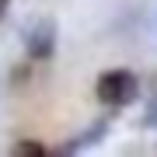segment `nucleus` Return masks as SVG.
Here are the masks:
<instances>
[{"label": "nucleus", "mask_w": 157, "mask_h": 157, "mask_svg": "<svg viewBox=\"0 0 157 157\" xmlns=\"http://www.w3.org/2000/svg\"><path fill=\"white\" fill-rule=\"evenodd\" d=\"M14 154H35V157H39V154H45V147L35 143V140H21V143L14 147Z\"/></svg>", "instance_id": "obj_4"}, {"label": "nucleus", "mask_w": 157, "mask_h": 157, "mask_svg": "<svg viewBox=\"0 0 157 157\" xmlns=\"http://www.w3.org/2000/svg\"><path fill=\"white\" fill-rule=\"evenodd\" d=\"M94 98L101 105H112V108H126L140 98V80H136L133 70H105L94 84Z\"/></svg>", "instance_id": "obj_1"}, {"label": "nucleus", "mask_w": 157, "mask_h": 157, "mask_svg": "<svg viewBox=\"0 0 157 157\" xmlns=\"http://www.w3.org/2000/svg\"><path fill=\"white\" fill-rule=\"evenodd\" d=\"M7 11H11V0H0V21L7 17Z\"/></svg>", "instance_id": "obj_6"}, {"label": "nucleus", "mask_w": 157, "mask_h": 157, "mask_svg": "<svg viewBox=\"0 0 157 157\" xmlns=\"http://www.w3.org/2000/svg\"><path fill=\"white\" fill-rule=\"evenodd\" d=\"M105 126H108V122H94V126H91L84 136H77V140L70 143V150H80V147H87V143H98L101 136H105Z\"/></svg>", "instance_id": "obj_3"}, {"label": "nucleus", "mask_w": 157, "mask_h": 157, "mask_svg": "<svg viewBox=\"0 0 157 157\" xmlns=\"http://www.w3.org/2000/svg\"><path fill=\"white\" fill-rule=\"evenodd\" d=\"M56 49V21L52 17H35L25 32V52L32 59H49Z\"/></svg>", "instance_id": "obj_2"}, {"label": "nucleus", "mask_w": 157, "mask_h": 157, "mask_svg": "<svg viewBox=\"0 0 157 157\" xmlns=\"http://www.w3.org/2000/svg\"><path fill=\"white\" fill-rule=\"evenodd\" d=\"M143 126L157 129V101H150V105H147V112H143Z\"/></svg>", "instance_id": "obj_5"}]
</instances>
